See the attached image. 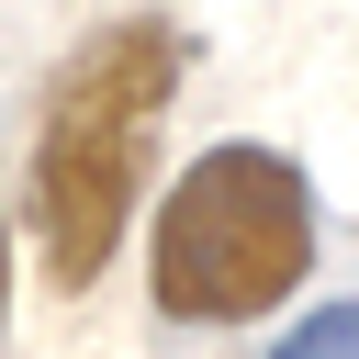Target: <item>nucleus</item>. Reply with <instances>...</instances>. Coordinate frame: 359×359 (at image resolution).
<instances>
[{
  "instance_id": "3",
  "label": "nucleus",
  "mask_w": 359,
  "mask_h": 359,
  "mask_svg": "<svg viewBox=\"0 0 359 359\" xmlns=\"http://www.w3.org/2000/svg\"><path fill=\"white\" fill-rule=\"evenodd\" d=\"M269 359H359V292H348V303H325V314H303Z\"/></svg>"
},
{
  "instance_id": "1",
  "label": "nucleus",
  "mask_w": 359,
  "mask_h": 359,
  "mask_svg": "<svg viewBox=\"0 0 359 359\" xmlns=\"http://www.w3.org/2000/svg\"><path fill=\"white\" fill-rule=\"evenodd\" d=\"M168 90H180V34L168 22H112L67 56V79L45 101V135H34V168H22V213H34V247H45L56 292H90L101 258L123 247L146 135H157Z\"/></svg>"
},
{
  "instance_id": "2",
  "label": "nucleus",
  "mask_w": 359,
  "mask_h": 359,
  "mask_svg": "<svg viewBox=\"0 0 359 359\" xmlns=\"http://www.w3.org/2000/svg\"><path fill=\"white\" fill-rule=\"evenodd\" d=\"M314 258V191L280 146H213L180 168V191L157 202V258L146 292L168 325H247L269 314Z\"/></svg>"
},
{
  "instance_id": "4",
  "label": "nucleus",
  "mask_w": 359,
  "mask_h": 359,
  "mask_svg": "<svg viewBox=\"0 0 359 359\" xmlns=\"http://www.w3.org/2000/svg\"><path fill=\"white\" fill-rule=\"evenodd\" d=\"M0 303H11V269H0Z\"/></svg>"
}]
</instances>
